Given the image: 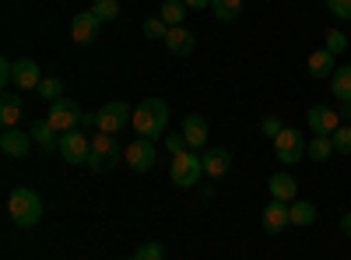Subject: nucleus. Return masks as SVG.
I'll list each match as a JSON object with an SVG mask.
<instances>
[{
    "mask_svg": "<svg viewBox=\"0 0 351 260\" xmlns=\"http://www.w3.org/2000/svg\"><path fill=\"white\" fill-rule=\"evenodd\" d=\"M165 127H169V106L162 99L137 102V109H134V130H137V137L158 141V137H165Z\"/></svg>",
    "mask_w": 351,
    "mask_h": 260,
    "instance_id": "1",
    "label": "nucleus"
},
{
    "mask_svg": "<svg viewBox=\"0 0 351 260\" xmlns=\"http://www.w3.org/2000/svg\"><path fill=\"white\" fill-rule=\"evenodd\" d=\"M8 215L18 228H36L43 222V197L28 187H14L8 197Z\"/></svg>",
    "mask_w": 351,
    "mask_h": 260,
    "instance_id": "2",
    "label": "nucleus"
},
{
    "mask_svg": "<svg viewBox=\"0 0 351 260\" xmlns=\"http://www.w3.org/2000/svg\"><path fill=\"white\" fill-rule=\"evenodd\" d=\"M123 155H127V148H120L112 134H102V130H99V134H92V158H88V165H92L95 172L112 169Z\"/></svg>",
    "mask_w": 351,
    "mask_h": 260,
    "instance_id": "3",
    "label": "nucleus"
},
{
    "mask_svg": "<svg viewBox=\"0 0 351 260\" xmlns=\"http://www.w3.org/2000/svg\"><path fill=\"white\" fill-rule=\"evenodd\" d=\"M169 176L176 187H197L200 176H204V162L197 152H183V155H172V169H169Z\"/></svg>",
    "mask_w": 351,
    "mask_h": 260,
    "instance_id": "4",
    "label": "nucleus"
},
{
    "mask_svg": "<svg viewBox=\"0 0 351 260\" xmlns=\"http://www.w3.org/2000/svg\"><path fill=\"white\" fill-rule=\"evenodd\" d=\"M134 120V109L127 106V102H120V99H116V102H106L102 109H99V130L102 134H120V130H127V123Z\"/></svg>",
    "mask_w": 351,
    "mask_h": 260,
    "instance_id": "5",
    "label": "nucleus"
},
{
    "mask_svg": "<svg viewBox=\"0 0 351 260\" xmlns=\"http://www.w3.org/2000/svg\"><path fill=\"white\" fill-rule=\"evenodd\" d=\"M306 144H309V141H302V130L285 127V130L274 137V152H278V158H281L285 165H295V162H302V155H306Z\"/></svg>",
    "mask_w": 351,
    "mask_h": 260,
    "instance_id": "6",
    "label": "nucleus"
},
{
    "mask_svg": "<svg viewBox=\"0 0 351 260\" xmlns=\"http://www.w3.org/2000/svg\"><path fill=\"white\" fill-rule=\"evenodd\" d=\"M81 117H84V109H81L77 102H71V99L49 102V123H53V130H60V134L77 130V127H81Z\"/></svg>",
    "mask_w": 351,
    "mask_h": 260,
    "instance_id": "7",
    "label": "nucleus"
},
{
    "mask_svg": "<svg viewBox=\"0 0 351 260\" xmlns=\"http://www.w3.org/2000/svg\"><path fill=\"white\" fill-rule=\"evenodd\" d=\"M60 155L71 165H88V158H92V137H84L81 130L60 134Z\"/></svg>",
    "mask_w": 351,
    "mask_h": 260,
    "instance_id": "8",
    "label": "nucleus"
},
{
    "mask_svg": "<svg viewBox=\"0 0 351 260\" xmlns=\"http://www.w3.org/2000/svg\"><path fill=\"white\" fill-rule=\"evenodd\" d=\"M155 158H158L155 141H148V137H137L130 148H127V155H123V162H127L134 172H148V169L155 165Z\"/></svg>",
    "mask_w": 351,
    "mask_h": 260,
    "instance_id": "9",
    "label": "nucleus"
},
{
    "mask_svg": "<svg viewBox=\"0 0 351 260\" xmlns=\"http://www.w3.org/2000/svg\"><path fill=\"white\" fill-rule=\"evenodd\" d=\"M306 127H309L313 134L330 137V134L341 127V117H337V109H330V106H309V113H306Z\"/></svg>",
    "mask_w": 351,
    "mask_h": 260,
    "instance_id": "10",
    "label": "nucleus"
},
{
    "mask_svg": "<svg viewBox=\"0 0 351 260\" xmlns=\"http://www.w3.org/2000/svg\"><path fill=\"white\" fill-rule=\"evenodd\" d=\"M28 148H32V134L18 130V127H4V134H0V152L8 158H25Z\"/></svg>",
    "mask_w": 351,
    "mask_h": 260,
    "instance_id": "11",
    "label": "nucleus"
},
{
    "mask_svg": "<svg viewBox=\"0 0 351 260\" xmlns=\"http://www.w3.org/2000/svg\"><path fill=\"white\" fill-rule=\"evenodd\" d=\"M260 222H263V233H271V236L285 233V228L291 225L288 204H285V200H271V204H267V208L260 211Z\"/></svg>",
    "mask_w": 351,
    "mask_h": 260,
    "instance_id": "12",
    "label": "nucleus"
},
{
    "mask_svg": "<svg viewBox=\"0 0 351 260\" xmlns=\"http://www.w3.org/2000/svg\"><path fill=\"white\" fill-rule=\"evenodd\" d=\"M99 28H102V21H99L92 11H81V14L71 21V39H74L77 46L95 43V39H99Z\"/></svg>",
    "mask_w": 351,
    "mask_h": 260,
    "instance_id": "13",
    "label": "nucleus"
},
{
    "mask_svg": "<svg viewBox=\"0 0 351 260\" xmlns=\"http://www.w3.org/2000/svg\"><path fill=\"white\" fill-rule=\"evenodd\" d=\"M39 81H43V71H39L36 60H28V56L14 60V88H18V92H32V88H39Z\"/></svg>",
    "mask_w": 351,
    "mask_h": 260,
    "instance_id": "14",
    "label": "nucleus"
},
{
    "mask_svg": "<svg viewBox=\"0 0 351 260\" xmlns=\"http://www.w3.org/2000/svg\"><path fill=\"white\" fill-rule=\"evenodd\" d=\"M183 137H186V144H190V152H200L204 144H208V120H204L200 113H186Z\"/></svg>",
    "mask_w": 351,
    "mask_h": 260,
    "instance_id": "15",
    "label": "nucleus"
},
{
    "mask_svg": "<svg viewBox=\"0 0 351 260\" xmlns=\"http://www.w3.org/2000/svg\"><path fill=\"white\" fill-rule=\"evenodd\" d=\"M267 190H271V200H285V204H291V200L299 197V183L291 172H274L267 180Z\"/></svg>",
    "mask_w": 351,
    "mask_h": 260,
    "instance_id": "16",
    "label": "nucleus"
},
{
    "mask_svg": "<svg viewBox=\"0 0 351 260\" xmlns=\"http://www.w3.org/2000/svg\"><path fill=\"white\" fill-rule=\"evenodd\" d=\"M200 162H204V176L218 180V176H225V172L232 169V152L228 148H208L200 155Z\"/></svg>",
    "mask_w": 351,
    "mask_h": 260,
    "instance_id": "17",
    "label": "nucleus"
},
{
    "mask_svg": "<svg viewBox=\"0 0 351 260\" xmlns=\"http://www.w3.org/2000/svg\"><path fill=\"white\" fill-rule=\"evenodd\" d=\"M28 134H32V141L43 152H60V130H53L49 120H36L32 127H28Z\"/></svg>",
    "mask_w": 351,
    "mask_h": 260,
    "instance_id": "18",
    "label": "nucleus"
},
{
    "mask_svg": "<svg viewBox=\"0 0 351 260\" xmlns=\"http://www.w3.org/2000/svg\"><path fill=\"white\" fill-rule=\"evenodd\" d=\"M162 43L169 46V53H172V56H190V53H193V32H186L183 25L169 28V36H165Z\"/></svg>",
    "mask_w": 351,
    "mask_h": 260,
    "instance_id": "19",
    "label": "nucleus"
},
{
    "mask_svg": "<svg viewBox=\"0 0 351 260\" xmlns=\"http://www.w3.org/2000/svg\"><path fill=\"white\" fill-rule=\"evenodd\" d=\"M306 67H309V74H313V78H330V74L337 71V56L324 46V49L309 53V64H306Z\"/></svg>",
    "mask_w": 351,
    "mask_h": 260,
    "instance_id": "20",
    "label": "nucleus"
},
{
    "mask_svg": "<svg viewBox=\"0 0 351 260\" xmlns=\"http://www.w3.org/2000/svg\"><path fill=\"white\" fill-rule=\"evenodd\" d=\"M18 120H21V92H4L0 95V123L18 127Z\"/></svg>",
    "mask_w": 351,
    "mask_h": 260,
    "instance_id": "21",
    "label": "nucleus"
},
{
    "mask_svg": "<svg viewBox=\"0 0 351 260\" xmlns=\"http://www.w3.org/2000/svg\"><path fill=\"white\" fill-rule=\"evenodd\" d=\"M330 155H334V137L313 134V141L306 144V158H309V162H327Z\"/></svg>",
    "mask_w": 351,
    "mask_h": 260,
    "instance_id": "22",
    "label": "nucleus"
},
{
    "mask_svg": "<svg viewBox=\"0 0 351 260\" xmlns=\"http://www.w3.org/2000/svg\"><path fill=\"white\" fill-rule=\"evenodd\" d=\"M330 92L337 102H351V67H337L330 74Z\"/></svg>",
    "mask_w": 351,
    "mask_h": 260,
    "instance_id": "23",
    "label": "nucleus"
},
{
    "mask_svg": "<svg viewBox=\"0 0 351 260\" xmlns=\"http://www.w3.org/2000/svg\"><path fill=\"white\" fill-rule=\"evenodd\" d=\"M288 215H291V225H313L316 222V204L313 200H291L288 204Z\"/></svg>",
    "mask_w": 351,
    "mask_h": 260,
    "instance_id": "24",
    "label": "nucleus"
},
{
    "mask_svg": "<svg viewBox=\"0 0 351 260\" xmlns=\"http://www.w3.org/2000/svg\"><path fill=\"white\" fill-rule=\"evenodd\" d=\"M211 14L218 21H236L243 14V0H211Z\"/></svg>",
    "mask_w": 351,
    "mask_h": 260,
    "instance_id": "25",
    "label": "nucleus"
},
{
    "mask_svg": "<svg viewBox=\"0 0 351 260\" xmlns=\"http://www.w3.org/2000/svg\"><path fill=\"white\" fill-rule=\"evenodd\" d=\"M169 28H176V25H183V18H186V4L183 0H162V14H158Z\"/></svg>",
    "mask_w": 351,
    "mask_h": 260,
    "instance_id": "26",
    "label": "nucleus"
},
{
    "mask_svg": "<svg viewBox=\"0 0 351 260\" xmlns=\"http://www.w3.org/2000/svg\"><path fill=\"white\" fill-rule=\"evenodd\" d=\"M36 92H39L46 102H56V99H64V81H60V78H43Z\"/></svg>",
    "mask_w": 351,
    "mask_h": 260,
    "instance_id": "27",
    "label": "nucleus"
},
{
    "mask_svg": "<svg viewBox=\"0 0 351 260\" xmlns=\"http://www.w3.org/2000/svg\"><path fill=\"white\" fill-rule=\"evenodd\" d=\"M92 14H95L99 21H116V18H120V0H95Z\"/></svg>",
    "mask_w": 351,
    "mask_h": 260,
    "instance_id": "28",
    "label": "nucleus"
},
{
    "mask_svg": "<svg viewBox=\"0 0 351 260\" xmlns=\"http://www.w3.org/2000/svg\"><path fill=\"white\" fill-rule=\"evenodd\" d=\"M334 152H341V155H351V123H341L334 134Z\"/></svg>",
    "mask_w": 351,
    "mask_h": 260,
    "instance_id": "29",
    "label": "nucleus"
},
{
    "mask_svg": "<svg viewBox=\"0 0 351 260\" xmlns=\"http://www.w3.org/2000/svg\"><path fill=\"white\" fill-rule=\"evenodd\" d=\"M134 257L137 260H165V246L162 243H141Z\"/></svg>",
    "mask_w": 351,
    "mask_h": 260,
    "instance_id": "30",
    "label": "nucleus"
},
{
    "mask_svg": "<svg viewBox=\"0 0 351 260\" xmlns=\"http://www.w3.org/2000/svg\"><path fill=\"white\" fill-rule=\"evenodd\" d=\"M162 144H165V152H169V155H183V152L190 148L186 137H183V130H180V134H165V137H162Z\"/></svg>",
    "mask_w": 351,
    "mask_h": 260,
    "instance_id": "31",
    "label": "nucleus"
},
{
    "mask_svg": "<svg viewBox=\"0 0 351 260\" xmlns=\"http://www.w3.org/2000/svg\"><path fill=\"white\" fill-rule=\"evenodd\" d=\"M144 36H148V39H165L169 36V25L162 18H144Z\"/></svg>",
    "mask_w": 351,
    "mask_h": 260,
    "instance_id": "32",
    "label": "nucleus"
},
{
    "mask_svg": "<svg viewBox=\"0 0 351 260\" xmlns=\"http://www.w3.org/2000/svg\"><path fill=\"white\" fill-rule=\"evenodd\" d=\"M327 49H330L334 56L348 49V36L341 32V28H330V32H327Z\"/></svg>",
    "mask_w": 351,
    "mask_h": 260,
    "instance_id": "33",
    "label": "nucleus"
},
{
    "mask_svg": "<svg viewBox=\"0 0 351 260\" xmlns=\"http://www.w3.org/2000/svg\"><path fill=\"white\" fill-rule=\"evenodd\" d=\"M324 4H327V11H330L334 18L351 21V0H324Z\"/></svg>",
    "mask_w": 351,
    "mask_h": 260,
    "instance_id": "34",
    "label": "nucleus"
},
{
    "mask_svg": "<svg viewBox=\"0 0 351 260\" xmlns=\"http://www.w3.org/2000/svg\"><path fill=\"white\" fill-rule=\"evenodd\" d=\"M281 130H285V123H281L278 117H263V120H260V134L267 137V141H274Z\"/></svg>",
    "mask_w": 351,
    "mask_h": 260,
    "instance_id": "35",
    "label": "nucleus"
},
{
    "mask_svg": "<svg viewBox=\"0 0 351 260\" xmlns=\"http://www.w3.org/2000/svg\"><path fill=\"white\" fill-rule=\"evenodd\" d=\"M81 127H95V130H99V113H84V117H81Z\"/></svg>",
    "mask_w": 351,
    "mask_h": 260,
    "instance_id": "36",
    "label": "nucleus"
},
{
    "mask_svg": "<svg viewBox=\"0 0 351 260\" xmlns=\"http://www.w3.org/2000/svg\"><path fill=\"white\" fill-rule=\"evenodd\" d=\"M183 4H186L190 11H204V8H211V0H183Z\"/></svg>",
    "mask_w": 351,
    "mask_h": 260,
    "instance_id": "37",
    "label": "nucleus"
},
{
    "mask_svg": "<svg viewBox=\"0 0 351 260\" xmlns=\"http://www.w3.org/2000/svg\"><path fill=\"white\" fill-rule=\"evenodd\" d=\"M337 117H341V123H351V102H341Z\"/></svg>",
    "mask_w": 351,
    "mask_h": 260,
    "instance_id": "38",
    "label": "nucleus"
},
{
    "mask_svg": "<svg viewBox=\"0 0 351 260\" xmlns=\"http://www.w3.org/2000/svg\"><path fill=\"white\" fill-rule=\"evenodd\" d=\"M341 233L351 239V211H344V215H341Z\"/></svg>",
    "mask_w": 351,
    "mask_h": 260,
    "instance_id": "39",
    "label": "nucleus"
},
{
    "mask_svg": "<svg viewBox=\"0 0 351 260\" xmlns=\"http://www.w3.org/2000/svg\"><path fill=\"white\" fill-rule=\"evenodd\" d=\"M130 260H137V257H130Z\"/></svg>",
    "mask_w": 351,
    "mask_h": 260,
    "instance_id": "40",
    "label": "nucleus"
}]
</instances>
